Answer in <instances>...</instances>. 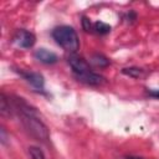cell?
Returning a JSON list of instances; mask_svg holds the SVG:
<instances>
[{"label":"cell","instance_id":"10","mask_svg":"<svg viewBox=\"0 0 159 159\" xmlns=\"http://www.w3.org/2000/svg\"><path fill=\"white\" fill-rule=\"evenodd\" d=\"M123 73L137 77V76L142 75V70H140V68H124V70H123Z\"/></svg>","mask_w":159,"mask_h":159},{"label":"cell","instance_id":"12","mask_svg":"<svg viewBox=\"0 0 159 159\" xmlns=\"http://www.w3.org/2000/svg\"><path fill=\"white\" fill-rule=\"evenodd\" d=\"M6 143V135H5V129L1 128V144Z\"/></svg>","mask_w":159,"mask_h":159},{"label":"cell","instance_id":"14","mask_svg":"<svg viewBox=\"0 0 159 159\" xmlns=\"http://www.w3.org/2000/svg\"><path fill=\"white\" fill-rule=\"evenodd\" d=\"M123 159H142V158H138V157H125Z\"/></svg>","mask_w":159,"mask_h":159},{"label":"cell","instance_id":"2","mask_svg":"<svg viewBox=\"0 0 159 159\" xmlns=\"http://www.w3.org/2000/svg\"><path fill=\"white\" fill-rule=\"evenodd\" d=\"M68 63L73 71V75L78 81L91 86H98L104 82V78L101 75L91 71L88 63L82 57L77 55H71L68 57Z\"/></svg>","mask_w":159,"mask_h":159},{"label":"cell","instance_id":"8","mask_svg":"<svg viewBox=\"0 0 159 159\" xmlns=\"http://www.w3.org/2000/svg\"><path fill=\"white\" fill-rule=\"evenodd\" d=\"M93 27H94L96 32L102 34V35L111 31V26H109L108 24H106V22H102V21H97V22L93 25Z\"/></svg>","mask_w":159,"mask_h":159},{"label":"cell","instance_id":"7","mask_svg":"<svg viewBox=\"0 0 159 159\" xmlns=\"http://www.w3.org/2000/svg\"><path fill=\"white\" fill-rule=\"evenodd\" d=\"M91 61H92L93 65H96L98 67H106L109 63V60H107L103 55H93L92 58H91Z\"/></svg>","mask_w":159,"mask_h":159},{"label":"cell","instance_id":"6","mask_svg":"<svg viewBox=\"0 0 159 159\" xmlns=\"http://www.w3.org/2000/svg\"><path fill=\"white\" fill-rule=\"evenodd\" d=\"M22 76L35 88H37V89H42L43 88V77L40 73H37V72H27V73H22Z\"/></svg>","mask_w":159,"mask_h":159},{"label":"cell","instance_id":"11","mask_svg":"<svg viewBox=\"0 0 159 159\" xmlns=\"http://www.w3.org/2000/svg\"><path fill=\"white\" fill-rule=\"evenodd\" d=\"M83 26H84V30H86V31H89V29H91V22H89V20L86 19V17H83Z\"/></svg>","mask_w":159,"mask_h":159},{"label":"cell","instance_id":"5","mask_svg":"<svg viewBox=\"0 0 159 159\" xmlns=\"http://www.w3.org/2000/svg\"><path fill=\"white\" fill-rule=\"evenodd\" d=\"M35 57L42 62V63H46V65H52L57 61V55L53 53L52 51H48L46 48H39L35 51Z\"/></svg>","mask_w":159,"mask_h":159},{"label":"cell","instance_id":"9","mask_svg":"<svg viewBox=\"0 0 159 159\" xmlns=\"http://www.w3.org/2000/svg\"><path fill=\"white\" fill-rule=\"evenodd\" d=\"M30 154L32 159H45V155L42 153V150L37 147H31L30 148Z\"/></svg>","mask_w":159,"mask_h":159},{"label":"cell","instance_id":"3","mask_svg":"<svg viewBox=\"0 0 159 159\" xmlns=\"http://www.w3.org/2000/svg\"><path fill=\"white\" fill-rule=\"evenodd\" d=\"M52 37L60 46H62L65 50H67L70 52H76L80 47L78 36H77L76 31L73 30V27H71V26L63 25V26H58V27L53 29Z\"/></svg>","mask_w":159,"mask_h":159},{"label":"cell","instance_id":"4","mask_svg":"<svg viewBox=\"0 0 159 159\" xmlns=\"http://www.w3.org/2000/svg\"><path fill=\"white\" fill-rule=\"evenodd\" d=\"M35 35L26 30H19L14 36V42L22 48H29L35 45Z\"/></svg>","mask_w":159,"mask_h":159},{"label":"cell","instance_id":"13","mask_svg":"<svg viewBox=\"0 0 159 159\" xmlns=\"http://www.w3.org/2000/svg\"><path fill=\"white\" fill-rule=\"evenodd\" d=\"M149 93H150L152 96H154V97H158V98H159V91H150Z\"/></svg>","mask_w":159,"mask_h":159},{"label":"cell","instance_id":"1","mask_svg":"<svg viewBox=\"0 0 159 159\" xmlns=\"http://www.w3.org/2000/svg\"><path fill=\"white\" fill-rule=\"evenodd\" d=\"M15 108L19 112L22 125L32 137L42 142L48 140V137H50L48 129L45 125V123L40 119V117L37 116V112L32 107H30L21 98H17L15 99Z\"/></svg>","mask_w":159,"mask_h":159}]
</instances>
